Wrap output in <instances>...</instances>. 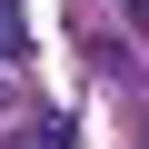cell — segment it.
Returning <instances> with one entry per match:
<instances>
[{
	"label": "cell",
	"mask_w": 149,
	"mask_h": 149,
	"mask_svg": "<svg viewBox=\"0 0 149 149\" xmlns=\"http://www.w3.org/2000/svg\"><path fill=\"white\" fill-rule=\"evenodd\" d=\"M119 10H129V20H149V0H119Z\"/></svg>",
	"instance_id": "obj_1"
}]
</instances>
